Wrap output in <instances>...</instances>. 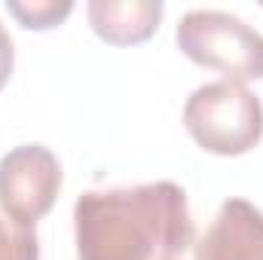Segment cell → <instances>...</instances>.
I'll list each match as a JSON object with an SVG mask.
<instances>
[{
	"instance_id": "5",
	"label": "cell",
	"mask_w": 263,
	"mask_h": 260,
	"mask_svg": "<svg viewBox=\"0 0 263 260\" xmlns=\"http://www.w3.org/2000/svg\"><path fill=\"white\" fill-rule=\"evenodd\" d=\"M193 260H263V211L227 199L193 245Z\"/></svg>"
},
{
	"instance_id": "9",
	"label": "cell",
	"mask_w": 263,
	"mask_h": 260,
	"mask_svg": "<svg viewBox=\"0 0 263 260\" xmlns=\"http://www.w3.org/2000/svg\"><path fill=\"white\" fill-rule=\"evenodd\" d=\"M12 67H15V49H12V37H9V31L0 25V89L9 83V77H12Z\"/></svg>"
},
{
	"instance_id": "1",
	"label": "cell",
	"mask_w": 263,
	"mask_h": 260,
	"mask_svg": "<svg viewBox=\"0 0 263 260\" xmlns=\"http://www.w3.org/2000/svg\"><path fill=\"white\" fill-rule=\"evenodd\" d=\"M77 260H178L193 245L187 193L172 181L86 190L73 202Z\"/></svg>"
},
{
	"instance_id": "4",
	"label": "cell",
	"mask_w": 263,
	"mask_h": 260,
	"mask_svg": "<svg viewBox=\"0 0 263 260\" xmlns=\"http://www.w3.org/2000/svg\"><path fill=\"white\" fill-rule=\"evenodd\" d=\"M62 190V162L43 144H18L0 159V211L31 227L49 214Z\"/></svg>"
},
{
	"instance_id": "3",
	"label": "cell",
	"mask_w": 263,
	"mask_h": 260,
	"mask_svg": "<svg viewBox=\"0 0 263 260\" xmlns=\"http://www.w3.org/2000/svg\"><path fill=\"white\" fill-rule=\"evenodd\" d=\"M175 40L202 67L220 70L233 83L263 80V34L223 9H190L181 15Z\"/></svg>"
},
{
	"instance_id": "2",
	"label": "cell",
	"mask_w": 263,
	"mask_h": 260,
	"mask_svg": "<svg viewBox=\"0 0 263 260\" xmlns=\"http://www.w3.org/2000/svg\"><path fill=\"white\" fill-rule=\"evenodd\" d=\"M184 126L205 153L242 156L263 138V104L245 83H205L184 104Z\"/></svg>"
},
{
	"instance_id": "6",
	"label": "cell",
	"mask_w": 263,
	"mask_h": 260,
	"mask_svg": "<svg viewBox=\"0 0 263 260\" xmlns=\"http://www.w3.org/2000/svg\"><path fill=\"white\" fill-rule=\"evenodd\" d=\"M162 0H89L86 15L92 31L114 46L144 43L162 22Z\"/></svg>"
},
{
	"instance_id": "7",
	"label": "cell",
	"mask_w": 263,
	"mask_h": 260,
	"mask_svg": "<svg viewBox=\"0 0 263 260\" xmlns=\"http://www.w3.org/2000/svg\"><path fill=\"white\" fill-rule=\"evenodd\" d=\"M6 9L22 22V28L49 31V28H59L70 15L73 3L70 0H6Z\"/></svg>"
},
{
	"instance_id": "8",
	"label": "cell",
	"mask_w": 263,
	"mask_h": 260,
	"mask_svg": "<svg viewBox=\"0 0 263 260\" xmlns=\"http://www.w3.org/2000/svg\"><path fill=\"white\" fill-rule=\"evenodd\" d=\"M0 260H40L37 233L0 211Z\"/></svg>"
}]
</instances>
